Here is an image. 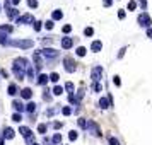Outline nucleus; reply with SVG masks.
Returning <instances> with one entry per match:
<instances>
[{"label":"nucleus","instance_id":"38","mask_svg":"<svg viewBox=\"0 0 152 145\" xmlns=\"http://www.w3.org/2000/svg\"><path fill=\"white\" fill-rule=\"evenodd\" d=\"M65 89L69 90V94H72V92H74V84H72V82H67V84H65Z\"/></svg>","mask_w":152,"mask_h":145},{"label":"nucleus","instance_id":"17","mask_svg":"<svg viewBox=\"0 0 152 145\" xmlns=\"http://www.w3.org/2000/svg\"><path fill=\"white\" fill-rule=\"evenodd\" d=\"M62 17H63V12H62V10H53V12H51V21H53V22H55V21H60Z\"/></svg>","mask_w":152,"mask_h":145},{"label":"nucleus","instance_id":"55","mask_svg":"<svg viewBox=\"0 0 152 145\" xmlns=\"http://www.w3.org/2000/svg\"><path fill=\"white\" fill-rule=\"evenodd\" d=\"M19 2H21V0H10V4H12L14 7H15V5H17V4H19Z\"/></svg>","mask_w":152,"mask_h":145},{"label":"nucleus","instance_id":"28","mask_svg":"<svg viewBox=\"0 0 152 145\" xmlns=\"http://www.w3.org/2000/svg\"><path fill=\"white\" fill-rule=\"evenodd\" d=\"M69 101H70L72 104H75V106H77L79 103H80V101H79V99H77L75 96H74V92H72V94H69Z\"/></svg>","mask_w":152,"mask_h":145},{"label":"nucleus","instance_id":"33","mask_svg":"<svg viewBox=\"0 0 152 145\" xmlns=\"http://www.w3.org/2000/svg\"><path fill=\"white\" fill-rule=\"evenodd\" d=\"M46 128H48V126H46L45 123H39V125H38V131H39L41 135H43V133H46Z\"/></svg>","mask_w":152,"mask_h":145},{"label":"nucleus","instance_id":"23","mask_svg":"<svg viewBox=\"0 0 152 145\" xmlns=\"http://www.w3.org/2000/svg\"><path fill=\"white\" fill-rule=\"evenodd\" d=\"M0 44H4V46H7V44H9L7 34H5V33H2V31H0Z\"/></svg>","mask_w":152,"mask_h":145},{"label":"nucleus","instance_id":"11","mask_svg":"<svg viewBox=\"0 0 152 145\" xmlns=\"http://www.w3.org/2000/svg\"><path fill=\"white\" fill-rule=\"evenodd\" d=\"M74 46V39L72 38H62V48L63 50H70Z\"/></svg>","mask_w":152,"mask_h":145},{"label":"nucleus","instance_id":"25","mask_svg":"<svg viewBox=\"0 0 152 145\" xmlns=\"http://www.w3.org/2000/svg\"><path fill=\"white\" fill-rule=\"evenodd\" d=\"M51 92H53L55 96H60V94H63V87H62V85H55Z\"/></svg>","mask_w":152,"mask_h":145},{"label":"nucleus","instance_id":"2","mask_svg":"<svg viewBox=\"0 0 152 145\" xmlns=\"http://www.w3.org/2000/svg\"><path fill=\"white\" fill-rule=\"evenodd\" d=\"M29 65L28 58H24V56H17L12 63V68H19V70H24V74H26V67Z\"/></svg>","mask_w":152,"mask_h":145},{"label":"nucleus","instance_id":"42","mask_svg":"<svg viewBox=\"0 0 152 145\" xmlns=\"http://www.w3.org/2000/svg\"><path fill=\"white\" fill-rule=\"evenodd\" d=\"M84 34H86V36H92V34H94V29H92V28H86V29H84Z\"/></svg>","mask_w":152,"mask_h":145},{"label":"nucleus","instance_id":"24","mask_svg":"<svg viewBox=\"0 0 152 145\" xmlns=\"http://www.w3.org/2000/svg\"><path fill=\"white\" fill-rule=\"evenodd\" d=\"M58 79H60V75H58L56 72H53V74H50V75H48V80H51L53 84H56V82H58Z\"/></svg>","mask_w":152,"mask_h":145},{"label":"nucleus","instance_id":"35","mask_svg":"<svg viewBox=\"0 0 152 145\" xmlns=\"http://www.w3.org/2000/svg\"><path fill=\"white\" fill-rule=\"evenodd\" d=\"M33 28H34V31H36V33H38V31H41V28H43V22H41V21H34V26H33Z\"/></svg>","mask_w":152,"mask_h":145},{"label":"nucleus","instance_id":"45","mask_svg":"<svg viewBox=\"0 0 152 145\" xmlns=\"http://www.w3.org/2000/svg\"><path fill=\"white\" fill-rule=\"evenodd\" d=\"M113 82H115V85H116V87H120V85H121V80H120V77H118V75L113 77Z\"/></svg>","mask_w":152,"mask_h":145},{"label":"nucleus","instance_id":"6","mask_svg":"<svg viewBox=\"0 0 152 145\" xmlns=\"http://www.w3.org/2000/svg\"><path fill=\"white\" fill-rule=\"evenodd\" d=\"M87 130L91 131V135H94V137H99L101 135V130H99V126H97L96 121H92V119H89L87 121V126H86Z\"/></svg>","mask_w":152,"mask_h":145},{"label":"nucleus","instance_id":"34","mask_svg":"<svg viewBox=\"0 0 152 145\" xmlns=\"http://www.w3.org/2000/svg\"><path fill=\"white\" fill-rule=\"evenodd\" d=\"M77 137H79V133H77L75 130H72V131H69V138L74 142V140H77Z\"/></svg>","mask_w":152,"mask_h":145},{"label":"nucleus","instance_id":"49","mask_svg":"<svg viewBox=\"0 0 152 145\" xmlns=\"http://www.w3.org/2000/svg\"><path fill=\"white\" fill-rule=\"evenodd\" d=\"M77 99H79V101H80V99H82V97H84V89H80V90H79V92H77Z\"/></svg>","mask_w":152,"mask_h":145},{"label":"nucleus","instance_id":"19","mask_svg":"<svg viewBox=\"0 0 152 145\" xmlns=\"http://www.w3.org/2000/svg\"><path fill=\"white\" fill-rule=\"evenodd\" d=\"M9 94H10V96H15V94H17V92H19V87H17V85H15V84H9Z\"/></svg>","mask_w":152,"mask_h":145},{"label":"nucleus","instance_id":"52","mask_svg":"<svg viewBox=\"0 0 152 145\" xmlns=\"http://www.w3.org/2000/svg\"><path fill=\"white\" fill-rule=\"evenodd\" d=\"M125 51H126V48H121V50H120V53H118V58H121V56L125 55Z\"/></svg>","mask_w":152,"mask_h":145},{"label":"nucleus","instance_id":"21","mask_svg":"<svg viewBox=\"0 0 152 145\" xmlns=\"http://www.w3.org/2000/svg\"><path fill=\"white\" fill-rule=\"evenodd\" d=\"M34 109H36V103H33V101H29V103L24 106V111H28V113H33Z\"/></svg>","mask_w":152,"mask_h":145},{"label":"nucleus","instance_id":"57","mask_svg":"<svg viewBox=\"0 0 152 145\" xmlns=\"http://www.w3.org/2000/svg\"><path fill=\"white\" fill-rule=\"evenodd\" d=\"M0 145H4V137L0 135Z\"/></svg>","mask_w":152,"mask_h":145},{"label":"nucleus","instance_id":"30","mask_svg":"<svg viewBox=\"0 0 152 145\" xmlns=\"http://www.w3.org/2000/svg\"><path fill=\"white\" fill-rule=\"evenodd\" d=\"M12 119H14L15 123H21V121H22V116H21V113H14V114H12Z\"/></svg>","mask_w":152,"mask_h":145},{"label":"nucleus","instance_id":"8","mask_svg":"<svg viewBox=\"0 0 152 145\" xmlns=\"http://www.w3.org/2000/svg\"><path fill=\"white\" fill-rule=\"evenodd\" d=\"M101 77H103V68H101V67H94L92 72H91V79H92V82H99Z\"/></svg>","mask_w":152,"mask_h":145},{"label":"nucleus","instance_id":"58","mask_svg":"<svg viewBox=\"0 0 152 145\" xmlns=\"http://www.w3.org/2000/svg\"><path fill=\"white\" fill-rule=\"evenodd\" d=\"M33 145H39V144H36V142H34V144H33Z\"/></svg>","mask_w":152,"mask_h":145},{"label":"nucleus","instance_id":"4","mask_svg":"<svg viewBox=\"0 0 152 145\" xmlns=\"http://www.w3.org/2000/svg\"><path fill=\"white\" fill-rule=\"evenodd\" d=\"M15 24H34V17L33 14H22L15 19Z\"/></svg>","mask_w":152,"mask_h":145},{"label":"nucleus","instance_id":"46","mask_svg":"<svg viewBox=\"0 0 152 145\" xmlns=\"http://www.w3.org/2000/svg\"><path fill=\"white\" fill-rule=\"evenodd\" d=\"M53 114H56V108H50L46 111V116H53Z\"/></svg>","mask_w":152,"mask_h":145},{"label":"nucleus","instance_id":"5","mask_svg":"<svg viewBox=\"0 0 152 145\" xmlns=\"http://www.w3.org/2000/svg\"><path fill=\"white\" fill-rule=\"evenodd\" d=\"M138 24L142 26V28H151V24H152V21H151V17H149V14L147 12H142V14L138 15Z\"/></svg>","mask_w":152,"mask_h":145},{"label":"nucleus","instance_id":"53","mask_svg":"<svg viewBox=\"0 0 152 145\" xmlns=\"http://www.w3.org/2000/svg\"><path fill=\"white\" fill-rule=\"evenodd\" d=\"M118 17H120V19H125V10H120V12H118Z\"/></svg>","mask_w":152,"mask_h":145},{"label":"nucleus","instance_id":"39","mask_svg":"<svg viewBox=\"0 0 152 145\" xmlns=\"http://www.w3.org/2000/svg\"><path fill=\"white\" fill-rule=\"evenodd\" d=\"M135 7H137V2L135 0H130L128 2V10H135Z\"/></svg>","mask_w":152,"mask_h":145},{"label":"nucleus","instance_id":"1","mask_svg":"<svg viewBox=\"0 0 152 145\" xmlns=\"http://www.w3.org/2000/svg\"><path fill=\"white\" fill-rule=\"evenodd\" d=\"M10 46H17V48H22V50H28V48H33L34 46V41L33 39H14V41H9Z\"/></svg>","mask_w":152,"mask_h":145},{"label":"nucleus","instance_id":"59","mask_svg":"<svg viewBox=\"0 0 152 145\" xmlns=\"http://www.w3.org/2000/svg\"><path fill=\"white\" fill-rule=\"evenodd\" d=\"M0 10H2V4H0Z\"/></svg>","mask_w":152,"mask_h":145},{"label":"nucleus","instance_id":"9","mask_svg":"<svg viewBox=\"0 0 152 145\" xmlns=\"http://www.w3.org/2000/svg\"><path fill=\"white\" fill-rule=\"evenodd\" d=\"M33 62H34L36 68L41 70V67H43V56H41L39 51H34V53H33Z\"/></svg>","mask_w":152,"mask_h":145},{"label":"nucleus","instance_id":"54","mask_svg":"<svg viewBox=\"0 0 152 145\" xmlns=\"http://www.w3.org/2000/svg\"><path fill=\"white\" fill-rule=\"evenodd\" d=\"M147 38H151V39H152V28L147 29Z\"/></svg>","mask_w":152,"mask_h":145},{"label":"nucleus","instance_id":"16","mask_svg":"<svg viewBox=\"0 0 152 145\" xmlns=\"http://www.w3.org/2000/svg\"><path fill=\"white\" fill-rule=\"evenodd\" d=\"M0 31L5 33V34H10V33L14 31V26H10V24H2V26H0Z\"/></svg>","mask_w":152,"mask_h":145},{"label":"nucleus","instance_id":"12","mask_svg":"<svg viewBox=\"0 0 152 145\" xmlns=\"http://www.w3.org/2000/svg\"><path fill=\"white\" fill-rule=\"evenodd\" d=\"M110 106H111L110 97H101V99H99V108H101V109H108Z\"/></svg>","mask_w":152,"mask_h":145},{"label":"nucleus","instance_id":"40","mask_svg":"<svg viewBox=\"0 0 152 145\" xmlns=\"http://www.w3.org/2000/svg\"><path fill=\"white\" fill-rule=\"evenodd\" d=\"M28 5L31 9H36L38 7V0H28Z\"/></svg>","mask_w":152,"mask_h":145},{"label":"nucleus","instance_id":"10","mask_svg":"<svg viewBox=\"0 0 152 145\" xmlns=\"http://www.w3.org/2000/svg\"><path fill=\"white\" fill-rule=\"evenodd\" d=\"M15 135V131L10 128V126H7V128H4V133H2V137H4V140H12Z\"/></svg>","mask_w":152,"mask_h":145},{"label":"nucleus","instance_id":"13","mask_svg":"<svg viewBox=\"0 0 152 145\" xmlns=\"http://www.w3.org/2000/svg\"><path fill=\"white\" fill-rule=\"evenodd\" d=\"M91 50H92L94 53H97V51H101V50H103V43L99 41V39H96V41H92V44H91Z\"/></svg>","mask_w":152,"mask_h":145},{"label":"nucleus","instance_id":"3","mask_svg":"<svg viewBox=\"0 0 152 145\" xmlns=\"http://www.w3.org/2000/svg\"><path fill=\"white\" fill-rule=\"evenodd\" d=\"M63 67H65V70H67L69 74H74V72L77 70V63L74 62V58L65 56V58H63Z\"/></svg>","mask_w":152,"mask_h":145},{"label":"nucleus","instance_id":"47","mask_svg":"<svg viewBox=\"0 0 152 145\" xmlns=\"http://www.w3.org/2000/svg\"><path fill=\"white\" fill-rule=\"evenodd\" d=\"M51 126H53V128H55V130H60V128H62L63 125L60 123V121H53V125H51Z\"/></svg>","mask_w":152,"mask_h":145},{"label":"nucleus","instance_id":"41","mask_svg":"<svg viewBox=\"0 0 152 145\" xmlns=\"http://www.w3.org/2000/svg\"><path fill=\"white\" fill-rule=\"evenodd\" d=\"M62 31H63V33H65V34H69L70 31H72V26H70V24H65V26H63V28H62Z\"/></svg>","mask_w":152,"mask_h":145},{"label":"nucleus","instance_id":"29","mask_svg":"<svg viewBox=\"0 0 152 145\" xmlns=\"http://www.w3.org/2000/svg\"><path fill=\"white\" fill-rule=\"evenodd\" d=\"M77 125H79L80 128H86V126H87V121H86V118H79V119H77Z\"/></svg>","mask_w":152,"mask_h":145},{"label":"nucleus","instance_id":"43","mask_svg":"<svg viewBox=\"0 0 152 145\" xmlns=\"http://www.w3.org/2000/svg\"><path fill=\"white\" fill-rule=\"evenodd\" d=\"M26 144H28V145L34 144V135H29V137H26Z\"/></svg>","mask_w":152,"mask_h":145},{"label":"nucleus","instance_id":"51","mask_svg":"<svg viewBox=\"0 0 152 145\" xmlns=\"http://www.w3.org/2000/svg\"><path fill=\"white\" fill-rule=\"evenodd\" d=\"M138 2H140V5H142V9H147V0H138Z\"/></svg>","mask_w":152,"mask_h":145},{"label":"nucleus","instance_id":"36","mask_svg":"<svg viewBox=\"0 0 152 145\" xmlns=\"http://www.w3.org/2000/svg\"><path fill=\"white\" fill-rule=\"evenodd\" d=\"M26 75H28V77L34 75V70H33V67H31V65H28V67H26Z\"/></svg>","mask_w":152,"mask_h":145},{"label":"nucleus","instance_id":"15","mask_svg":"<svg viewBox=\"0 0 152 145\" xmlns=\"http://www.w3.org/2000/svg\"><path fill=\"white\" fill-rule=\"evenodd\" d=\"M21 97H22V99H31V97H33V90L29 89V87L22 89L21 90Z\"/></svg>","mask_w":152,"mask_h":145},{"label":"nucleus","instance_id":"27","mask_svg":"<svg viewBox=\"0 0 152 145\" xmlns=\"http://www.w3.org/2000/svg\"><path fill=\"white\" fill-rule=\"evenodd\" d=\"M75 53H77V56H84V55H86V53H87V50L84 48V46H79V48H77V51H75Z\"/></svg>","mask_w":152,"mask_h":145},{"label":"nucleus","instance_id":"44","mask_svg":"<svg viewBox=\"0 0 152 145\" xmlns=\"http://www.w3.org/2000/svg\"><path fill=\"white\" fill-rule=\"evenodd\" d=\"M108 142H110V145H120V142H118L115 137H110L108 138Z\"/></svg>","mask_w":152,"mask_h":145},{"label":"nucleus","instance_id":"20","mask_svg":"<svg viewBox=\"0 0 152 145\" xmlns=\"http://www.w3.org/2000/svg\"><path fill=\"white\" fill-rule=\"evenodd\" d=\"M46 82H48V75L39 74V75H38V84H39V85H46Z\"/></svg>","mask_w":152,"mask_h":145},{"label":"nucleus","instance_id":"7","mask_svg":"<svg viewBox=\"0 0 152 145\" xmlns=\"http://www.w3.org/2000/svg\"><path fill=\"white\" fill-rule=\"evenodd\" d=\"M41 56H46V58H50V60H53V58L58 56V51H56L55 48H43L41 50Z\"/></svg>","mask_w":152,"mask_h":145},{"label":"nucleus","instance_id":"56","mask_svg":"<svg viewBox=\"0 0 152 145\" xmlns=\"http://www.w3.org/2000/svg\"><path fill=\"white\" fill-rule=\"evenodd\" d=\"M45 145H53V144H51V140H45Z\"/></svg>","mask_w":152,"mask_h":145},{"label":"nucleus","instance_id":"37","mask_svg":"<svg viewBox=\"0 0 152 145\" xmlns=\"http://www.w3.org/2000/svg\"><path fill=\"white\" fill-rule=\"evenodd\" d=\"M43 24H45V28H46V29H53V26H55V22L51 21V19L46 21V22H43Z\"/></svg>","mask_w":152,"mask_h":145},{"label":"nucleus","instance_id":"26","mask_svg":"<svg viewBox=\"0 0 152 145\" xmlns=\"http://www.w3.org/2000/svg\"><path fill=\"white\" fill-rule=\"evenodd\" d=\"M60 142H62V135H60V133H55L53 138H51V144L55 145V144H60Z\"/></svg>","mask_w":152,"mask_h":145},{"label":"nucleus","instance_id":"31","mask_svg":"<svg viewBox=\"0 0 152 145\" xmlns=\"http://www.w3.org/2000/svg\"><path fill=\"white\" fill-rule=\"evenodd\" d=\"M101 89H103V87H101L99 82H92V90H94V92H101Z\"/></svg>","mask_w":152,"mask_h":145},{"label":"nucleus","instance_id":"22","mask_svg":"<svg viewBox=\"0 0 152 145\" xmlns=\"http://www.w3.org/2000/svg\"><path fill=\"white\" fill-rule=\"evenodd\" d=\"M19 133H22V135H24V138L29 137V135H33V133H31V130H29L28 126H21V128H19Z\"/></svg>","mask_w":152,"mask_h":145},{"label":"nucleus","instance_id":"50","mask_svg":"<svg viewBox=\"0 0 152 145\" xmlns=\"http://www.w3.org/2000/svg\"><path fill=\"white\" fill-rule=\"evenodd\" d=\"M111 4H113V0H103V5H104V7H111Z\"/></svg>","mask_w":152,"mask_h":145},{"label":"nucleus","instance_id":"14","mask_svg":"<svg viewBox=\"0 0 152 145\" xmlns=\"http://www.w3.org/2000/svg\"><path fill=\"white\" fill-rule=\"evenodd\" d=\"M7 15L10 17V19H17V17H19V10H17L15 7H9Z\"/></svg>","mask_w":152,"mask_h":145},{"label":"nucleus","instance_id":"48","mask_svg":"<svg viewBox=\"0 0 152 145\" xmlns=\"http://www.w3.org/2000/svg\"><path fill=\"white\" fill-rule=\"evenodd\" d=\"M50 92H51V90H45V101H50V99H51V94H50Z\"/></svg>","mask_w":152,"mask_h":145},{"label":"nucleus","instance_id":"18","mask_svg":"<svg viewBox=\"0 0 152 145\" xmlns=\"http://www.w3.org/2000/svg\"><path fill=\"white\" fill-rule=\"evenodd\" d=\"M12 106H14L15 113H22V111H24V104H22L21 101H14V103H12Z\"/></svg>","mask_w":152,"mask_h":145},{"label":"nucleus","instance_id":"32","mask_svg":"<svg viewBox=\"0 0 152 145\" xmlns=\"http://www.w3.org/2000/svg\"><path fill=\"white\" fill-rule=\"evenodd\" d=\"M62 114H65V116H70V114H72V108H69V106L62 108Z\"/></svg>","mask_w":152,"mask_h":145}]
</instances>
